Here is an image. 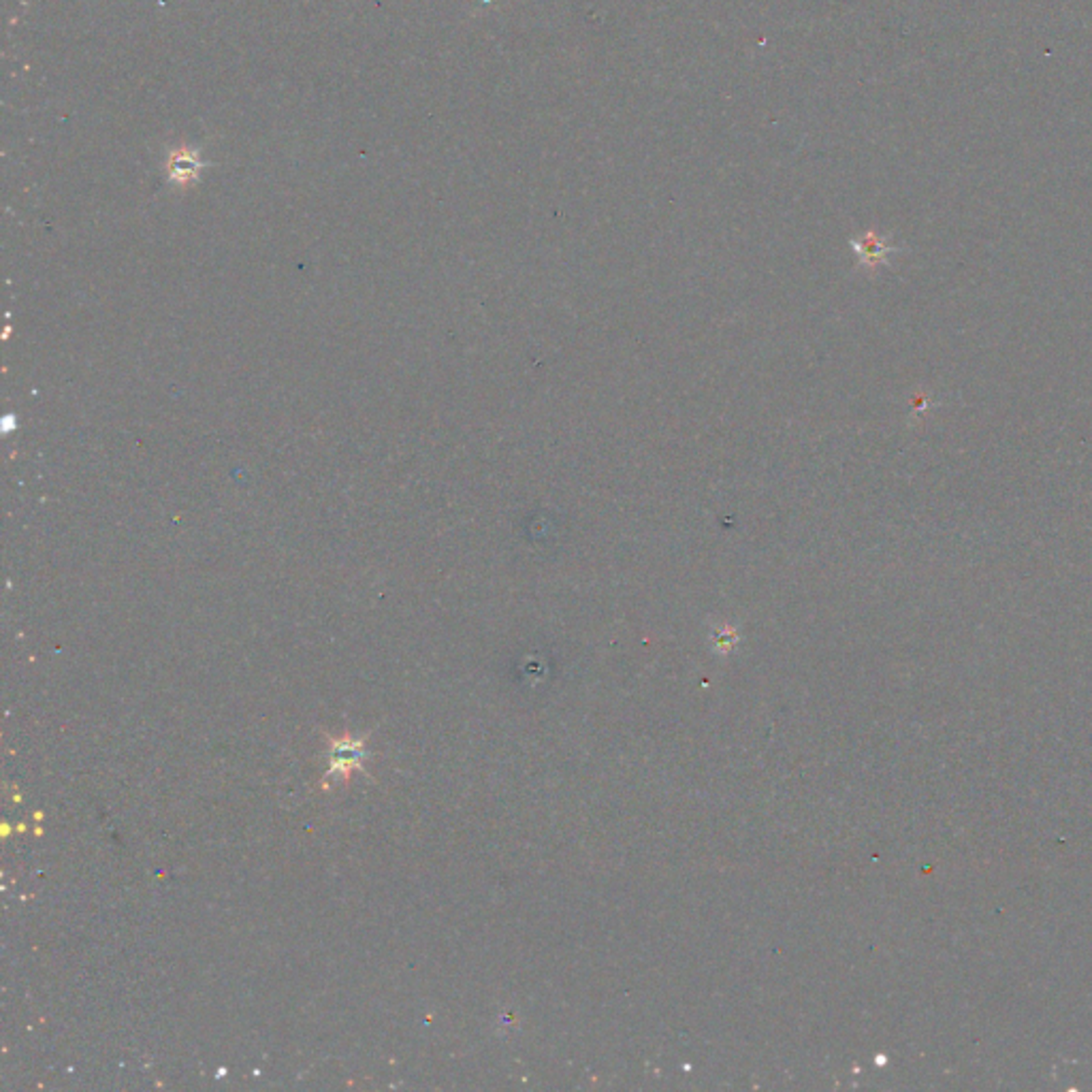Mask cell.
Listing matches in <instances>:
<instances>
[{
	"label": "cell",
	"mask_w": 1092,
	"mask_h": 1092,
	"mask_svg": "<svg viewBox=\"0 0 1092 1092\" xmlns=\"http://www.w3.org/2000/svg\"><path fill=\"white\" fill-rule=\"evenodd\" d=\"M852 246L855 253H858L860 263L865 265V267H877L880 263H885V258H888V254L894 250L885 243V239L877 238L875 233H867L865 238L853 239Z\"/></svg>",
	"instance_id": "1"
}]
</instances>
